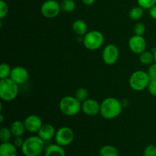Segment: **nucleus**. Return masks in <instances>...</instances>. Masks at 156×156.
Returning a JSON list of instances; mask_svg holds the SVG:
<instances>
[{"mask_svg":"<svg viewBox=\"0 0 156 156\" xmlns=\"http://www.w3.org/2000/svg\"><path fill=\"white\" fill-rule=\"evenodd\" d=\"M146 27L143 23L139 22L134 25L133 27V31L134 34L136 35H140V36H143L145 33H146Z\"/></svg>","mask_w":156,"mask_h":156,"instance_id":"bb28decb","label":"nucleus"},{"mask_svg":"<svg viewBox=\"0 0 156 156\" xmlns=\"http://www.w3.org/2000/svg\"><path fill=\"white\" fill-rule=\"evenodd\" d=\"M59 108L65 116L74 117L82 111V102L73 96H64L59 101Z\"/></svg>","mask_w":156,"mask_h":156,"instance_id":"7ed1b4c3","label":"nucleus"},{"mask_svg":"<svg viewBox=\"0 0 156 156\" xmlns=\"http://www.w3.org/2000/svg\"><path fill=\"white\" fill-rule=\"evenodd\" d=\"M100 156H119V151L115 146L111 145L103 146L99 150Z\"/></svg>","mask_w":156,"mask_h":156,"instance_id":"6ab92c4d","label":"nucleus"},{"mask_svg":"<svg viewBox=\"0 0 156 156\" xmlns=\"http://www.w3.org/2000/svg\"><path fill=\"white\" fill-rule=\"evenodd\" d=\"M101 104L95 99L88 98L82 102V111L85 115L89 117H94L100 114Z\"/></svg>","mask_w":156,"mask_h":156,"instance_id":"9b49d317","label":"nucleus"},{"mask_svg":"<svg viewBox=\"0 0 156 156\" xmlns=\"http://www.w3.org/2000/svg\"><path fill=\"white\" fill-rule=\"evenodd\" d=\"M18 148L11 142H5L0 145V156H17Z\"/></svg>","mask_w":156,"mask_h":156,"instance_id":"2eb2a0df","label":"nucleus"},{"mask_svg":"<svg viewBox=\"0 0 156 156\" xmlns=\"http://www.w3.org/2000/svg\"><path fill=\"white\" fill-rule=\"evenodd\" d=\"M9 78L12 79L18 85H23L28 80V71L23 66H15L12 69Z\"/></svg>","mask_w":156,"mask_h":156,"instance_id":"f8f14e48","label":"nucleus"},{"mask_svg":"<svg viewBox=\"0 0 156 156\" xmlns=\"http://www.w3.org/2000/svg\"><path fill=\"white\" fill-rule=\"evenodd\" d=\"M72 28L74 33L79 36H85L88 32V26L86 22L81 19L76 20L73 23Z\"/></svg>","mask_w":156,"mask_h":156,"instance_id":"f3484780","label":"nucleus"},{"mask_svg":"<svg viewBox=\"0 0 156 156\" xmlns=\"http://www.w3.org/2000/svg\"><path fill=\"white\" fill-rule=\"evenodd\" d=\"M60 6L62 12L70 13L76 9V2L74 0H62L60 2Z\"/></svg>","mask_w":156,"mask_h":156,"instance_id":"412c9836","label":"nucleus"},{"mask_svg":"<svg viewBox=\"0 0 156 156\" xmlns=\"http://www.w3.org/2000/svg\"><path fill=\"white\" fill-rule=\"evenodd\" d=\"M24 140L22 139V136H18L15 137V140H14V145L16 146L17 148H20L21 149L22 147L23 144H24Z\"/></svg>","mask_w":156,"mask_h":156,"instance_id":"2f4dec72","label":"nucleus"},{"mask_svg":"<svg viewBox=\"0 0 156 156\" xmlns=\"http://www.w3.org/2000/svg\"><path fill=\"white\" fill-rule=\"evenodd\" d=\"M147 89L151 95L156 97V80H152L149 82Z\"/></svg>","mask_w":156,"mask_h":156,"instance_id":"7c9ffc66","label":"nucleus"},{"mask_svg":"<svg viewBox=\"0 0 156 156\" xmlns=\"http://www.w3.org/2000/svg\"><path fill=\"white\" fill-rule=\"evenodd\" d=\"M147 73L149 75V78H150L151 81L156 80V62L149 65Z\"/></svg>","mask_w":156,"mask_h":156,"instance_id":"c756f323","label":"nucleus"},{"mask_svg":"<svg viewBox=\"0 0 156 156\" xmlns=\"http://www.w3.org/2000/svg\"><path fill=\"white\" fill-rule=\"evenodd\" d=\"M149 13L152 19L156 20V5L149 9Z\"/></svg>","mask_w":156,"mask_h":156,"instance_id":"473e14b6","label":"nucleus"},{"mask_svg":"<svg viewBox=\"0 0 156 156\" xmlns=\"http://www.w3.org/2000/svg\"><path fill=\"white\" fill-rule=\"evenodd\" d=\"M122 103L115 98H107L101 103L100 114L106 120H112L121 114Z\"/></svg>","mask_w":156,"mask_h":156,"instance_id":"f257e3e1","label":"nucleus"},{"mask_svg":"<svg viewBox=\"0 0 156 156\" xmlns=\"http://www.w3.org/2000/svg\"><path fill=\"white\" fill-rule=\"evenodd\" d=\"M60 12V3L57 0H47L41 5V12L46 18L52 19L56 18Z\"/></svg>","mask_w":156,"mask_h":156,"instance_id":"0eeeda50","label":"nucleus"},{"mask_svg":"<svg viewBox=\"0 0 156 156\" xmlns=\"http://www.w3.org/2000/svg\"><path fill=\"white\" fill-rule=\"evenodd\" d=\"M139 6L143 9H149L156 5V0H136Z\"/></svg>","mask_w":156,"mask_h":156,"instance_id":"a878e982","label":"nucleus"},{"mask_svg":"<svg viewBox=\"0 0 156 156\" xmlns=\"http://www.w3.org/2000/svg\"><path fill=\"white\" fill-rule=\"evenodd\" d=\"M45 150V141L39 136H31L24 140L21 151L24 156L41 155Z\"/></svg>","mask_w":156,"mask_h":156,"instance_id":"f03ea898","label":"nucleus"},{"mask_svg":"<svg viewBox=\"0 0 156 156\" xmlns=\"http://www.w3.org/2000/svg\"><path fill=\"white\" fill-rule=\"evenodd\" d=\"M143 156H156V146L151 144L146 146L143 151Z\"/></svg>","mask_w":156,"mask_h":156,"instance_id":"c85d7f7f","label":"nucleus"},{"mask_svg":"<svg viewBox=\"0 0 156 156\" xmlns=\"http://www.w3.org/2000/svg\"><path fill=\"white\" fill-rule=\"evenodd\" d=\"M12 131L10 128H8L6 126H2L0 129V140L2 143L5 142H9L12 138Z\"/></svg>","mask_w":156,"mask_h":156,"instance_id":"5701e85b","label":"nucleus"},{"mask_svg":"<svg viewBox=\"0 0 156 156\" xmlns=\"http://www.w3.org/2000/svg\"><path fill=\"white\" fill-rule=\"evenodd\" d=\"M74 136V132L71 128L69 126H62L56 131L55 141L58 145L65 147L73 143Z\"/></svg>","mask_w":156,"mask_h":156,"instance_id":"6e6552de","label":"nucleus"},{"mask_svg":"<svg viewBox=\"0 0 156 156\" xmlns=\"http://www.w3.org/2000/svg\"><path fill=\"white\" fill-rule=\"evenodd\" d=\"M128 45L133 53L136 54H141L143 52L146 50L147 43L144 37L135 34L129 38Z\"/></svg>","mask_w":156,"mask_h":156,"instance_id":"9d476101","label":"nucleus"},{"mask_svg":"<svg viewBox=\"0 0 156 156\" xmlns=\"http://www.w3.org/2000/svg\"><path fill=\"white\" fill-rule=\"evenodd\" d=\"M83 44L88 50L94 51L100 49L105 42V37L101 31L91 30L83 36Z\"/></svg>","mask_w":156,"mask_h":156,"instance_id":"423d86ee","label":"nucleus"},{"mask_svg":"<svg viewBox=\"0 0 156 156\" xmlns=\"http://www.w3.org/2000/svg\"><path fill=\"white\" fill-rule=\"evenodd\" d=\"M129 16L133 21H139L143 16V9L139 5L133 7L129 11Z\"/></svg>","mask_w":156,"mask_h":156,"instance_id":"4be33fe9","label":"nucleus"},{"mask_svg":"<svg viewBox=\"0 0 156 156\" xmlns=\"http://www.w3.org/2000/svg\"><path fill=\"white\" fill-rule=\"evenodd\" d=\"M38 156H42V155H38Z\"/></svg>","mask_w":156,"mask_h":156,"instance_id":"e433bc0d","label":"nucleus"},{"mask_svg":"<svg viewBox=\"0 0 156 156\" xmlns=\"http://www.w3.org/2000/svg\"><path fill=\"white\" fill-rule=\"evenodd\" d=\"M44 156H66V152L63 147L57 143L50 144L45 148Z\"/></svg>","mask_w":156,"mask_h":156,"instance_id":"dca6fc26","label":"nucleus"},{"mask_svg":"<svg viewBox=\"0 0 156 156\" xmlns=\"http://www.w3.org/2000/svg\"><path fill=\"white\" fill-rule=\"evenodd\" d=\"M119 50L116 45L113 44L105 46L102 51V59L107 65H114L119 59Z\"/></svg>","mask_w":156,"mask_h":156,"instance_id":"1a4fd4ad","label":"nucleus"},{"mask_svg":"<svg viewBox=\"0 0 156 156\" xmlns=\"http://www.w3.org/2000/svg\"><path fill=\"white\" fill-rule=\"evenodd\" d=\"M19 92L18 85L12 79H0V98L5 101L15 100Z\"/></svg>","mask_w":156,"mask_h":156,"instance_id":"20e7f679","label":"nucleus"},{"mask_svg":"<svg viewBox=\"0 0 156 156\" xmlns=\"http://www.w3.org/2000/svg\"><path fill=\"white\" fill-rule=\"evenodd\" d=\"M3 120H4V117H3V115H2V114H0V122H1V123H2Z\"/></svg>","mask_w":156,"mask_h":156,"instance_id":"c9c22d12","label":"nucleus"},{"mask_svg":"<svg viewBox=\"0 0 156 156\" xmlns=\"http://www.w3.org/2000/svg\"><path fill=\"white\" fill-rule=\"evenodd\" d=\"M152 52H153V53H154V57H155V62H156V48L153 49V50H152Z\"/></svg>","mask_w":156,"mask_h":156,"instance_id":"f704fd0d","label":"nucleus"},{"mask_svg":"<svg viewBox=\"0 0 156 156\" xmlns=\"http://www.w3.org/2000/svg\"><path fill=\"white\" fill-rule=\"evenodd\" d=\"M56 133V131L53 125L50 124V123H45V124L42 125L40 130L38 131L37 134L43 140L47 142L55 138Z\"/></svg>","mask_w":156,"mask_h":156,"instance_id":"4468645a","label":"nucleus"},{"mask_svg":"<svg viewBox=\"0 0 156 156\" xmlns=\"http://www.w3.org/2000/svg\"><path fill=\"white\" fill-rule=\"evenodd\" d=\"M10 129L12 131V135L15 137L22 136L26 131L24 121L21 120H15L11 124Z\"/></svg>","mask_w":156,"mask_h":156,"instance_id":"a211bd4d","label":"nucleus"},{"mask_svg":"<svg viewBox=\"0 0 156 156\" xmlns=\"http://www.w3.org/2000/svg\"><path fill=\"white\" fill-rule=\"evenodd\" d=\"M75 97L80 102H83L88 98V91L85 88H79L75 93Z\"/></svg>","mask_w":156,"mask_h":156,"instance_id":"393cba45","label":"nucleus"},{"mask_svg":"<svg viewBox=\"0 0 156 156\" xmlns=\"http://www.w3.org/2000/svg\"><path fill=\"white\" fill-rule=\"evenodd\" d=\"M24 123L26 130L28 131L29 133H38L43 125L41 118L36 114H30V115L27 116L24 119Z\"/></svg>","mask_w":156,"mask_h":156,"instance_id":"ddd939ff","label":"nucleus"},{"mask_svg":"<svg viewBox=\"0 0 156 156\" xmlns=\"http://www.w3.org/2000/svg\"><path fill=\"white\" fill-rule=\"evenodd\" d=\"M82 2L84 5L89 6V5H91L94 4V2H95V0H82Z\"/></svg>","mask_w":156,"mask_h":156,"instance_id":"72a5a7b5","label":"nucleus"},{"mask_svg":"<svg viewBox=\"0 0 156 156\" xmlns=\"http://www.w3.org/2000/svg\"><path fill=\"white\" fill-rule=\"evenodd\" d=\"M11 72H12V69L9 64L5 62L2 63L0 65V79H7L10 77Z\"/></svg>","mask_w":156,"mask_h":156,"instance_id":"b1692460","label":"nucleus"},{"mask_svg":"<svg viewBox=\"0 0 156 156\" xmlns=\"http://www.w3.org/2000/svg\"><path fill=\"white\" fill-rule=\"evenodd\" d=\"M150 82L151 79L147 72L143 70L135 71L129 79V86L136 91H141L147 88Z\"/></svg>","mask_w":156,"mask_h":156,"instance_id":"39448f33","label":"nucleus"},{"mask_svg":"<svg viewBox=\"0 0 156 156\" xmlns=\"http://www.w3.org/2000/svg\"><path fill=\"white\" fill-rule=\"evenodd\" d=\"M9 12V6L4 0H0V19L2 20L7 16Z\"/></svg>","mask_w":156,"mask_h":156,"instance_id":"cd10ccee","label":"nucleus"},{"mask_svg":"<svg viewBox=\"0 0 156 156\" xmlns=\"http://www.w3.org/2000/svg\"><path fill=\"white\" fill-rule=\"evenodd\" d=\"M155 61L154 53L152 51L145 50L140 54V62L143 65H151Z\"/></svg>","mask_w":156,"mask_h":156,"instance_id":"aec40b11","label":"nucleus"}]
</instances>
